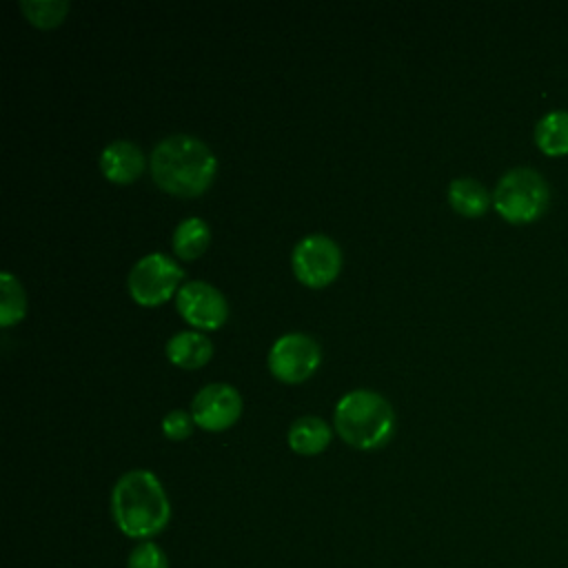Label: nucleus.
<instances>
[{"mask_svg":"<svg viewBox=\"0 0 568 568\" xmlns=\"http://www.w3.org/2000/svg\"><path fill=\"white\" fill-rule=\"evenodd\" d=\"M111 515L122 535L146 541L166 528L171 504L162 481L151 470L133 468L113 484Z\"/></svg>","mask_w":568,"mask_h":568,"instance_id":"obj_1","label":"nucleus"},{"mask_svg":"<svg viewBox=\"0 0 568 568\" xmlns=\"http://www.w3.org/2000/svg\"><path fill=\"white\" fill-rule=\"evenodd\" d=\"M550 204V186L532 166L508 169L493 191L495 211L510 224L539 220Z\"/></svg>","mask_w":568,"mask_h":568,"instance_id":"obj_4","label":"nucleus"},{"mask_svg":"<svg viewBox=\"0 0 568 568\" xmlns=\"http://www.w3.org/2000/svg\"><path fill=\"white\" fill-rule=\"evenodd\" d=\"M193 417L191 413L182 410V408H175V410H169L162 419V433L173 439V442H180V439H186L193 430Z\"/></svg>","mask_w":568,"mask_h":568,"instance_id":"obj_19","label":"nucleus"},{"mask_svg":"<svg viewBox=\"0 0 568 568\" xmlns=\"http://www.w3.org/2000/svg\"><path fill=\"white\" fill-rule=\"evenodd\" d=\"M322 362L320 344L306 333H284L268 351V371L286 384L308 379Z\"/></svg>","mask_w":568,"mask_h":568,"instance_id":"obj_7","label":"nucleus"},{"mask_svg":"<svg viewBox=\"0 0 568 568\" xmlns=\"http://www.w3.org/2000/svg\"><path fill=\"white\" fill-rule=\"evenodd\" d=\"M100 169L106 180L129 184L144 171V153L131 140H113L100 153Z\"/></svg>","mask_w":568,"mask_h":568,"instance_id":"obj_10","label":"nucleus"},{"mask_svg":"<svg viewBox=\"0 0 568 568\" xmlns=\"http://www.w3.org/2000/svg\"><path fill=\"white\" fill-rule=\"evenodd\" d=\"M333 430L331 426L315 415H302L297 417L286 433V442L291 450L297 455H317L331 444Z\"/></svg>","mask_w":568,"mask_h":568,"instance_id":"obj_12","label":"nucleus"},{"mask_svg":"<svg viewBox=\"0 0 568 568\" xmlns=\"http://www.w3.org/2000/svg\"><path fill=\"white\" fill-rule=\"evenodd\" d=\"M242 413V395L235 386L224 382H213L202 386L191 399V417L195 426L204 430H226L237 422Z\"/></svg>","mask_w":568,"mask_h":568,"instance_id":"obj_9","label":"nucleus"},{"mask_svg":"<svg viewBox=\"0 0 568 568\" xmlns=\"http://www.w3.org/2000/svg\"><path fill=\"white\" fill-rule=\"evenodd\" d=\"M213 355V342L200 331H180L166 342V357L180 368H200Z\"/></svg>","mask_w":568,"mask_h":568,"instance_id":"obj_11","label":"nucleus"},{"mask_svg":"<svg viewBox=\"0 0 568 568\" xmlns=\"http://www.w3.org/2000/svg\"><path fill=\"white\" fill-rule=\"evenodd\" d=\"M178 313L200 331L220 328L229 317V304L220 288L204 280H191L175 293Z\"/></svg>","mask_w":568,"mask_h":568,"instance_id":"obj_8","label":"nucleus"},{"mask_svg":"<svg viewBox=\"0 0 568 568\" xmlns=\"http://www.w3.org/2000/svg\"><path fill=\"white\" fill-rule=\"evenodd\" d=\"M149 166L160 189L173 195L195 197L213 182L217 160L200 138L173 133L153 146Z\"/></svg>","mask_w":568,"mask_h":568,"instance_id":"obj_2","label":"nucleus"},{"mask_svg":"<svg viewBox=\"0 0 568 568\" xmlns=\"http://www.w3.org/2000/svg\"><path fill=\"white\" fill-rule=\"evenodd\" d=\"M291 264L295 277L302 284L311 288H322L337 277L342 268V251L333 237L311 233L295 244Z\"/></svg>","mask_w":568,"mask_h":568,"instance_id":"obj_6","label":"nucleus"},{"mask_svg":"<svg viewBox=\"0 0 568 568\" xmlns=\"http://www.w3.org/2000/svg\"><path fill=\"white\" fill-rule=\"evenodd\" d=\"M182 277L184 271L173 257L164 253H149L131 266L126 286L138 304L158 306L166 302L175 291H180Z\"/></svg>","mask_w":568,"mask_h":568,"instance_id":"obj_5","label":"nucleus"},{"mask_svg":"<svg viewBox=\"0 0 568 568\" xmlns=\"http://www.w3.org/2000/svg\"><path fill=\"white\" fill-rule=\"evenodd\" d=\"M337 435L353 448L384 446L395 430V410L386 397L368 388H355L339 397L333 413Z\"/></svg>","mask_w":568,"mask_h":568,"instance_id":"obj_3","label":"nucleus"},{"mask_svg":"<svg viewBox=\"0 0 568 568\" xmlns=\"http://www.w3.org/2000/svg\"><path fill=\"white\" fill-rule=\"evenodd\" d=\"M211 242V229L202 217H186L182 220L171 237L173 253L182 260L200 257Z\"/></svg>","mask_w":568,"mask_h":568,"instance_id":"obj_15","label":"nucleus"},{"mask_svg":"<svg viewBox=\"0 0 568 568\" xmlns=\"http://www.w3.org/2000/svg\"><path fill=\"white\" fill-rule=\"evenodd\" d=\"M535 144L546 155L568 153V111L555 109L541 115L535 124Z\"/></svg>","mask_w":568,"mask_h":568,"instance_id":"obj_14","label":"nucleus"},{"mask_svg":"<svg viewBox=\"0 0 568 568\" xmlns=\"http://www.w3.org/2000/svg\"><path fill=\"white\" fill-rule=\"evenodd\" d=\"M448 204L464 217H481L493 204V193L479 180L462 175L448 184Z\"/></svg>","mask_w":568,"mask_h":568,"instance_id":"obj_13","label":"nucleus"},{"mask_svg":"<svg viewBox=\"0 0 568 568\" xmlns=\"http://www.w3.org/2000/svg\"><path fill=\"white\" fill-rule=\"evenodd\" d=\"M126 568H169L166 552L151 539L135 544V548L129 552Z\"/></svg>","mask_w":568,"mask_h":568,"instance_id":"obj_18","label":"nucleus"},{"mask_svg":"<svg viewBox=\"0 0 568 568\" xmlns=\"http://www.w3.org/2000/svg\"><path fill=\"white\" fill-rule=\"evenodd\" d=\"M0 293H2V302H0V326H13L18 324L24 313H27V297L22 291L20 280L4 271L0 275Z\"/></svg>","mask_w":568,"mask_h":568,"instance_id":"obj_16","label":"nucleus"},{"mask_svg":"<svg viewBox=\"0 0 568 568\" xmlns=\"http://www.w3.org/2000/svg\"><path fill=\"white\" fill-rule=\"evenodd\" d=\"M20 9L24 11V16L29 18L31 24L49 29L64 20V16L69 11V2H64V0H22Z\"/></svg>","mask_w":568,"mask_h":568,"instance_id":"obj_17","label":"nucleus"}]
</instances>
